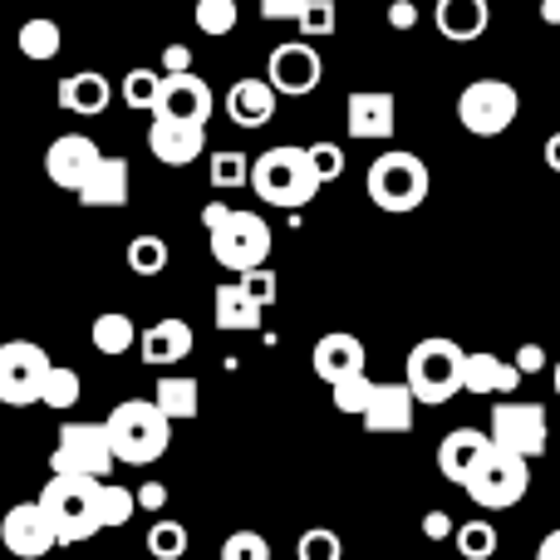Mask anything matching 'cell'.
I'll use <instances>...</instances> for the list:
<instances>
[{
	"instance_id": "45",
	"label": "cell",
	"mask_w": 560,
	"mask_h": 560,
	"mask_svg": "<svg viewBox=\"0 0 560 560\" xmlns=\"http://www.w3.org/2000/svg\"><path fill=\"white\" fill-rule=\"evenodd\" d=\"M310 0H261V20H300Z\"/></svg>"
},
{
	"instance_id": "21",
	"label": "cell",
	"mask_w": 560,
	"mask_h": 560,
	"mask_svg": "<svg viewBox=\"0 0 560 560\" xmlns=\"http://www.w3.org/2000/svg\"><path fill=\"white\" fill-rule=\"evenodd\" d=\"M413 408H418V394L408 384H378L374 404L364 413V428L369 433H408L413 428Z\"/></svg>"
},
{
	"instance_id": "16",
	"label": "cell",
	"mask_w": 560,
	"mask_h": 560,
	"mask_svg": "<svg viewBox=\"0 0 560 560\" xmlns=\"http://www.w3.org/2000/svg\"><path fill=\"white\" fill-rule=\"evenodd\" d=\"M310 364H315V378H325L329 388L345 384V378L364 374L369 364V349L359 335H349V329H329V335L315 339V349H310Z\"/></svg>"
},
{
	"instance_id": "1",
	"label": "cell",
	"mask_w": 560,
	"mask_h": 560,
	"mask_svg": "<svg viewBox=\"0 0 560 560\" xmlns=\"http://www.w3.org/2000/svg\"><path fill=\"white\" fill-rule=\"evenodd\" d=\"M319 187L325 183H319L315 163H310V148H295V143L266 148L252 167V192L271 207H285V212L310 207L319 197Z\"/></svg>"
},
{
	"instance_id": "47",
	"label": "cell",
	"mask_w": 560,
	"mask_h": 560,
	"mask_svg": "<svg viewBox=\"0 0 560 560\" xmlns=\"http://www.w3.org/2000/svg\"><path fill=\"white\" fill-rule=\"evenodd\" d=\"M388 25H394V30H413L418 25V5H413V0H394V5H388Z\"/></svg>"
},
{
	"instance_id": "8",
	"label": "cell",
	"mask_w": 560,
	"mask_h": 560,
	"mask_svg": "<svg viewBox=\"0 0 560 560\" xmlns=\"http://www.w3.org/2000/svg\"><path fill=\"white\" fill-rule=\"evenodd\" d=\"M522 114V98L506 79H472L457 94V124L472 138H502Z\"/></svg>"
},
{
	"instance_id": "35",
	"label": "cell",
	"mask_w": 560,
	"mask_h": 560,
	"mask_svg": "<svg viewBox=\"0 0 560 560\" xmlns=\"http://www.w3.org/2000/svg\"><path fill=\"white\" fill-rule=\"evenodd\" d=\"M329 394H335L339 413H359V418H364L369 404H374V394H378V384L369 374H354V378H345V384H335Z\"/></svg>"
},
{
	"instance_id": "13",
	"label": "cell",
	"mask_w": 560,
	"mask_h": 560,
	"mask_svg": "<svg viewBox=\"0 0 560 560\" xmlns=\"http://www.w3.org/2000/svg\"><path fill=\"white\" fill-rule=\"evenodd\" d=\"M266 79H271L276 94L305 98V94H315L319 79H325V59H319V49L310 45V39H290V45H276L271 49Z\"/></svg>"
},
{
	"instance_id": "18",
	"label": "cell",
	"mask_w": 560,
	"mask_h": 560,
	"mask_svg": "<svg viewBox=\"0 0 560 560\" xmlns=\"http://www.w3.org/2000/svg\"><path fill=\"white\" fill-rule=\"evenodd\" d=\"M492 433H477V428H453V433L443 438V447H438V472L447 477V482L467 487L472 482V472L492 457Z\"/></svg>"
},
{
	"instance_id": "38",
	"label": "cell",
	"mask_w": 560,
	"mask_h": 560,
	"mask_svg": "<svg viewBox=\"0 0 560 560\" xmlns=\"http://www.w3.org/2000/svg\"><path fill=\"white\" fill-rule=\"evenodd\" d=\"M295 560H345V541L335 532H325V526H310L295 541Z\"/></svg>"
},
{
	"instance_id": "33",
	"label": "cell",
	"mask_w": 560,
	"mask_h": 560,
	"mask_svg": "<svg viewBox=\"0 0 560 560\" xmlns=\"http://www.w3.org/2000/svg\"><path fill=\"white\" fill-rule=\"evenodd\" d=\"M158 94H163V74H158V69H128V74H124V104L128 108L153 114Z\"/></svg>"
},
{
	"instance_id": "3",
	"label": "cell",
	"mask_w": 560,
	"mask_h": 560,
	"mask_svg": "<svg viewBox=\"0 0 560 560\" xmlns=\"http://www.w3.org/2000/svg\"><path fill=\"white\" fill-rule=\"evenodd\" d=\"M104 423H108V433H114L118 463H128V467H148L173 447V418H167L153 398H128Z\"/></svg>"
},
{
	"instance_id": "39",
	"label": "cell",
	"mask_w": 560,
	"mask_h": 560,
	"mask_svg": "<svg viewBox=\"0 0 560 560\" xmlns=\"http://www.w3.org/2000/svg\"><path fill=\"white\" fill-rule=\"evenodd\" d=\"M295 25H300V39H325V35H335V30H339L335 0H310L305 15H300Z\"/></svg>"
},
{
	"instance_id": "41",
	"label": "cell",
	"mask_w": 560,
	"mask_h": 560,
	"mask_svg": "<svg viewBox=\"0 0 560 560\" xmlns=\"http://www.w3.org/2000/svg\"><path fill=\"white\" fill-rule=\"evenodd\" d=\"M138 516V492L118 482H104V526H128Z\"/></svg>"
},
{
	"instance_id": "15",
	"label": "cell",
	"mask_w": 560,
	"mask_h": 560,
	"mask_svg": "<svg viewBox=\"0 0 560 560\" xmlns=\"http://www.w3.org/2000/svg\"><path fill=\"white\" fill-rule=\"evenodd\" d=\"M98 163H104V153H98V143L89 133H65L49 143L45 153V173L55 187H65V192H79V187L89 183V177L98 173Z\"/></svg>"
},
{
	"instance_id": "32",
	"label": "cell",
	"mask_w": 560,
	"mask_h": 560,
	"mask_svg": "<svg viewBox=\"0 0 560 560\" xmlns=\"http://www.w3.org/2000/svg\"><path fill=\"white\" fill-rule=\"evenodd\" d=\"M453 541H457V556L463 560H492L497 556V526L482 522V516H472V522L457 526Z\"/></svg>"
},
{
	"instance_id": "23",
	"label": "cell",
	"mask_w": 560,
	"mask_h": 560,
	"mask_svg": "<svg viewBox=\"0 0 560 560\" xmlns=\"http://www.w3.org/2000/svg\"><path fill=\"white\" fill-rule=\"evenodd\" d=\"M114 98V84H108L98 69H79V74H65L59 79V108L65 114H79V118H98Z\"/></svg>"
},
{
	"instance_id": "29",
	"label": "cell",
	"mask_w": 560,
	"mask_h": 560,
	"mask_svg": "<svg viewBox=\"0 0 560 560\" xmlns=\"http://www.w3.org/2000/svg\"><path fill=\"white\" fill-rule=\"evenodd\" d=\"M89 339H94V349L98 354H108V359H118V354H128V349L138 345V329H133V319L124 315V310H108V315H98L94 319V329H89Z\"/></svg>"
},
{
	"instance_id": "53",
	"label": "cell",
	"mask_w": 560,
	"mask_h": 560,
	"mask_svg": "<svg viewBox=\"0 0 560 560\" xmlns=\"http://www.w3.org/2000/svg\"><path fill=\"white\" fill-rule=\"evenodd\" d=\"M541 20L546 25H560V0H541Z\"/></svg>"
},
{
	"instance_id": "55",
	"label": "cell",
	"mask_w": 560,
	"mask_h": 560,
	"mask_svg": "<svg viewBox=\"0 0 560 560\" xmlns=\"http://www.w3.org/2000/svg\"><path fill=\"white\" fill-rule=\"evenodd\" d=\"M39 5H49V0H39Z\"/></svg>"
},
{
	"instance_id": "2",
	"label": "cell",
	"mask_w": 560,
	"mask_h": 560,
	"mask_svg": "<svg viewBox=\"0 0 560 560\" xmlns=\"http://www.w3.org/2000/svg\"><path fill=\"white\" fill-rule=\"evenodd\" d=\"M39 502H45L49 522H55L59 546L94 541L98 532H108L104 526V482H94V477H49Z\"/></svg>"
},
{
	"instance_id": "57",
	"label": "cell",
	"mask_w": 560,
	"mask_h": 560,
	"mask_svg": "<svg viewBox=\"0 0 560 560\" xmlns=\"http://www.w3.org/2000/svg\"><path fill=\"white\" fill-rule=\"evenodd\" d=\"M556 89H560V84H556Z\"/></svg>"
},
{
	"instance_id": "31",
	"label": "cell",
	"mask_w": 560,
	"mask_h": 560,
	"mask_svg": "<svg viewBox=\"0 0 560 560\" xmlns=\"http://www.w3.org/2000/svg\"><path fill=\"white\" fill-rule=\"evenodd\" d=\"M167 261H173V252H167L163 236L143 232V236H133V242H128V271H133V276H163Z\"/></svg>"
},
{
	"instance_id": "5",
	"label": "cell",
	"mask_w": 560,
	"mask_h": 560,
	"mask_svg": "<svg viewBox=\"0 0 560 560\" xmlns=\"http://www.w3.org/2000/svg\"><path fill=\"white\" fill-rule=\"evenodd\" d=\"M364 187H369V202H374L378 212H418V207L428 202L433 177H428V163L418 153L388 148V153H378L374 163H369Z\"/></svg>"
},
{
	"instance_id": "51",
	"label": "cell",
	"mask_w": 560,
	"mask_h": 560,
	"mask_svg": "<svg viewBox=\"0 0 560 560\" xmlns=\"http://www.w3.org/2000/svg\"><path fill=\"white\" fill-rule=\"evenodd\" d=\"M536 560H560V526H556L551 536H546L541 546H536Z\"/></svg>"
},
{
	"instance_id": "4",
	"label": "cell",
	"mask_w": 560,
	"mask_h": 560,
	"mask_svg": "<svg viewBox=\"0 0 560 560\" xmlns=\"http://www.w3.org/2000/svg\"><path fill=\"white\" fill-rule=\"evenodd\" d=\"M463 374H467V349L447 335H428L408 349V374L404 384L418 394V404H447L463 394Z\"/></svg>"
},
{
	"instance_id": "19",
	"label": "cell",
	"mask_w": 560,
	"mask_h": 560,
	"mask_svg": "<svg viewBox=\"0 0 560 560\" xmlns=\"http://www.w3.org/2000/svg\"><path fill=\"white\" fill-rule=\"evenodd\" d=\"M148 148H153L158 163H167V167H187V163H197V158L207 153V128L153 118V128H148Z\"/></svg>"
},
{
	"instance_id": "10",
	"label": "cell",
	"mask_w": 560,
	"mask_h": 560,
	"mask_svg": "<svg viewBox=\"0 0 560 560\" xmlns=\"http://www.w3.org/2000/svg\"><path fill=\"white\" fill-rule=\"evenodd\" d=\"M49 369H55L49 354L39 345H30V339H10V345H0V404H10V408L39 404Z\"/></svg>"
},
{
	"instance_id": "48",
	"label": "cell",
	"mask_w": 560,
	"mask_h": 560,
	"mask_svg": "<svg viewBox=\"0 0 560 560\" xmlns=\"http://www.w3.org/2000/svg\"><path fill=\"white\" fill-rule=\"evenodd\" d=\"M187 69H192V49H187V45H167L163 74H187Z\"/></svg>"
},
{
	"instance_id": "42",
	"label": "cell",
	"mask_w": 560,
	"mask_h": 560,
	"mask_svg": "<svg viewBox=\"0 0 560 560\" xmlns=\"http://www.w3.org/2000/svg\"><path fill=\"white\" fill-rule=\"evenodd\" d=\"M222 560H271V546L261 532H232L222 541Z\"/></svg>"
},
{
	"instance_id": "43",
	"label": "cell",
	"mask_w": 560,
	"mask_h": 560,
	"mask_svg": "<svg viewBox=\"0 0 560 560\" xmlns=\"http://www.w3.org/2000/svg\"><path fill=\"white\" fill-rule=\"evenodd\" d=\"M310 163H315L319 183H339V177H345V148L319 138V143H310Z\"/></svg>"
},
{
	"instance_id": "22",
	"label": "cell",
	"mask_w": 560,
	"mask_h": 560,
	"mask_svg": "<svg viewBox=\"0 0 560 560\" xmlns=\"http://www.w3.org/2000/svg\"><path fill=\"white\" fill-rule=\"evenodd\" d=\"M138 354H143V364H153V369L177 364V359L192 354V325H187V319H158V325L143 329Z\"/></svg>"
},
{
	"instance_id": "49",
	"label": "cell",
	"mask_w": 560,
	"mask_h": 560,
	"mask_svg": "<svg viewBox=\"0 0 560 560\" xmlns=\"http://www.w3.org/2000/svg\"><path fill=\"white\" fill-rule=\"evenodd\" d=\"M138 506H143V512H163L167 506V487L163 482H148V487H138Z\"/></svg>"
},
{
	"instance_id": "52",
	"label": "cell",
	"mask_w": 560,
	"mask_h": 560,
	"mask_svg": "<svg viewBox=\"0 0 560 560\" xmlns=\"http://www.w3.org/2000/svg\"><path fill=\"white\" fill-rule=\"evenodd\" d=\"M546 167H551V173H560V133L546 138Z\"/></svg>"
},
{
	"instance_id": "44",
	"label": "cell",
	"mask_w": 560,
	"mask_h": 560,
	"mask_svg": "<svg viewBox=\"0 0 560 560\" xmlns=\"http://www.w3.org/2000/svg\"><path fill=\"white\" fill-rule=\"evenodd\" d=\"M236 285H242L256 305H276V271H271V266H256V271L236 276Z\"/></svg>"
},
{
	"instance_id": "56",
	"label": "cell",
	"mask_w": 560,
	"mask_h": 560,
	"mask_svg": "<svg viewBox=\"0 0 560 560\" xmlns=\"http://www.w3.org/2000/svg\"><path fill=\"white\" fill-rule=\"evenodd\" d=\"M536 5H541V0H536Z\"/></svg>"
},
{
	"instance_id": "54",
	"label": "cell",
	"mask_w": 560,
	"mask_h": 560,
	"mask_svg": "<svg viewBox=\"0 0 560 560\" xmlns=\"http://www.w3.org/2000/svg\"><path fill=\"white\" fill-rule=\"evenodd\" d=\"M551 378H556V398H560V359H556V369H551Z\"/></svg>"
},
{
	"instance_id": "9",
	"label": "cell",
	"mask_w": 560,
	"mask_h": 560,
	"mask_svg": "<svg viewBox=\"0 0 560 560\" xmlns=\"http://www.w3.org/2000/svg\"><path fill=\"white\" fill-rule=\"evenodd\" d=\"M463 492L487 512H506V506H516L532 492V457L512 453V447H492V457L477 467Z\"/></svg>"
},
{
	"instance_id": "6",
	"label": "cell",
	"mask_w": 560,
	"mask_h": 560,
	"mask_svg": "<svg viewBox=\"0 0 560 560\" xmlns=\"http://www.w3.org/2000/svg\"><path fill=\"white\" fill-rule=\"evenodd\" d=\"M207 242H212V261L236 276L271 261V226L256 212H242V207H226L222 222L207 226Z\"/></svg>"
},
{
	"instance_id": "12",
	"label": "cell",
	"mask_w": 560,
	"mask_h": 560,
	"mask_svg": "<svg viewBox=\"0 0 560 560\" xmlns=\"http://www.w3.org/2000/svg\"><path fill=\"white\" fill-rule=\"evenodd\" d=\"M0 546L20 560H45L59 546V532L49 522L45 502H20L0 516Z\"/></svg>"
},
{
	"instance_id": "24",
	"label": "cell",
	"mask_w": 560,
	"mask_h": 560,
	"mask_svg": "<svg viewBox=\"0 0 560 560\" xmlns=\"http://www.w3.org/2000/svg\"><path fill=\"white\" fill-rule=\"evenodd\" d=\"M522 369L512 364V359H497L487 354V349H477V354H467V374H463V388L477 398L487 394H516V384H522Z\"/></svg>"
},
{
	"instance_id": "17",
	"label": "cell",
	"mask_w": 560,
	"mask_h": 560,
	"mask_svg": "<svg viewBox=\"0 0 560 560\" xmlns=\"http://www.w3.org/2000/svg\"><path fill=\"white\" fill-rule=\"evenodd\" d=\"M345 118H349V138H359V143H384V138H394V94L388 89H359V94H349L345 104Z\"/></svg>"
},
{
	"instance_id": "7",
	"label": "cell",
	"mask_w": 560,
	"mask_h": 560,
	"mask_svg": "<svg viewBox=\"0 0 560 560\" xmlns=\"http://www.w3.org/2000/svg\"><path fill=\"white\" fill-rule=\"evenodd\" d=\"M114 463L118 453L108 423H65L55 453H49V472L55 477H94V482H104L114 472Z\"/></svg>"
},
{
	"instance_id": "36",
	"label": "cell",
	"mask_w": 560,
	"mask_h": 560,
	"mask_svg": "<svg viewBox=\"0 0 560 560\" xmlns=\"http://www.w3.org/2000/svg\"><path fill=\"white\" fill-rule=\"evenodd\" d=\"M197 30L212 39L236 30V0H197Z\"/></svg>"
},
{
	"instance_id": "37",
	"label": "cell",
	"mask_w": 560,
	"mask_h": 560,
	"mask_svg": "<svg viewBox=\"0 0 560 560\" xmlns=\"http://www.w3.org/2000/svg\"><path fill=\"white\" fill-rule=\"evenodd\" d=\"M39 404H45V408H74L79 404V374H74V369H65V364L49 369Z\"/></svg>"
},
{
	"instance_id": "20",
	"label": "cell",
	"mask_w": 560,
	"mask_h": 560,
	"mask_svg": "<svg viewBox=\"0 0 560 560\" xmlns=\"http://www.w3.org/2000/svg\"><path fill=\"white\" fill-rule=\"evenodd\" d=\"M433 25H438V35L443 39L472 45V39H482L487 25H492V5H487V0H438Z\"/></svg>"
},
{
	"instance_id": "46",
	"label": "cell",
	"mask_w": 560,
	"mask_h": 560,
	"mask_svg": "<svg viewBox=\"0 0 560 560\" xmlns=\"http://www.w3.org/2000/svg\"><path fill=\"white\" fill-rule=\"evenodd\" d=\"M423 536L428 541H447V536H457V526L447 522V512H428L423 516Z\"/></svg>"
},
{
	"instance_id": "28",
	"label": "cell",
	"mask_w": 560,
	"mask_h": 560,
	"mask_svg": "<svg viewBox=\"0 0 560 560\" xmlns=\"http://www.w3.org/2000/svg\"><path fill=\"white\" fill-rule=\"evenodd\" d=\"M153 404L163 408V413L173 418V423H183V418H197V404H202V388H197V378H187V374H167V378H158Z\"/></svg>"
},
{
	"instance_id": "11",
	"label": "cell",
	"mask_w": 560,
	"mask_h": 560,
	"mask_svg": "<svg viewBox=\"0 0 560 560\" xmlns=\"http://www.w3.org/2000/svg\"><path fill=\"white\" fill-rule=\"evenodd\" d=\"M492 443L512 447L522 457H541L551 447V418H546L541 404L502 398V404H492Z\"/></svg>"
},
{
	"instance_id": "34",
	"label": "cell",
	"mask_w": 560,
	"mask_h": 560,
	"mask_svg": "<svg viewBox=\"0 0 560 560\" xmlns=\"http://www.w3.org/2000/svg\"><path fill=\"white\" fill-rule=\"evenodd\" d=\"M148 556L153 560H183L187 556V526L158 516V522L148 526Z\"/></svg>"
},
{
	"instance_id": "30",
	"label": "cell",
	"mask_w": 560,
	"mask_h": 560,
	"mask_svg": "<svg viewBox=\"0 0 560 560\" xmlns=\"http://www.w3.org/2000/svg\"><path fill=\"white\" fill-rule=\"evenodd\" d=\"M15 45H20V55L25 59H55L59 49H65V35H59L55 20L39 15V20H25V25H20Z\"/></svg>"
},
{
	"instance_id": "25",
	"label": "cell",
	"mask_w": 560,
	"mask_h": 560,
	"mask_svg": "<svg viewBox=\"0 0 560 560\" xmlns=\"http://www.w3.org/2000/svg\"><path fill=\"white\" fill-rule=\"evenodd\" d=\"M276 114V89L271 79H236L226 94V118L242 128H266Z\"/></svg>"
},
{
	"instance_id": "50",
	"label": "cell",
	"mask_w": 560,
	"mask_h": 560,
	"mask_svg": "<svg viewBox=\"0 0 560 560\" xmlns=\"http://www.w3.org/2000/svg\"><path fill=\"white\" fill-rule=\"evenodd\" d=\"M516 369H522V374H541V369H546V349L541 345H522V354H516Z\"/></svg>"
},
{
	"instance_id": "40",
	"label": "cell",
	"mask_w": 560,
	"mask_h": 560,
	"mask_svg": "<svg viewBox=\"0 0 560 560\" xmlns=\"http://www.w3.org/2000/svg\"><path fill=\"white\" fill-rule=\"evenodd\" d=\"M252 167H256V158H246V153H212V187L252 183Z\"/></svg>"
},
{
	"instance_id": "27",
	"label": "cell",
	"mask_w": 560,
	"mask_h": 560,
	"mask_svg": "<svg viewBox=\"0 0 560 560\" xmlns=\"http://www.w3.org/2000/svg\"><path fill=\"white\" fill-rule=\"evenodd\" d=\"M84 207H124L128 202V158H104L98 173L79 187Z\"/></svg>"
},
{
	"instance_id": "14",
	"label": "cell",
	"mask_w": 560,
	"mask_h": 560,
	"mask_svg": "<svg viewBox=\"0 0 560 560\" xmlns=\"http://www.w3.org/2000/svg\"><path fill=\"white\" fill-rule=\"evenodd\" d=\"M217 98H212V84H207L202 74H163V94H158V108L153 118H167V124H197L207 128V118H212Z\"/></svg>"
},
{
	"instance_id": "26",
	"label": "cell",
	"mask_w": 560,
	"mask_h": 560,
	"mask_svg": "<svg viewBox=\"0 0 560 560\" xmlns=\"http://www.w3.org/2000/svg\"><path fill=\"white\" fill-rule=\"evenodd\" d=\"M261 310L252 295H246L236 280H226V285H217L212 295V319L217 329H242V335H252V329H261Z\"/></svg>"
}]
</instances>
